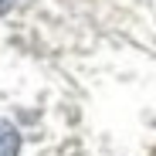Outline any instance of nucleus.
I'll return each mask as SVG.
<instances>
[{
  "mask_svg": "<svg viewBox=\"0 0 156 156\" xmlns=\"http://www.w3.org/2000/svg\"><path fill=\"white\" fill-rule=\"evenodd\" d=\"M10 4H14V0H0V14H4V10H7Z\"/></svg>",
  "mask_w": 156,
  "mask_h": 156,
  "instance_id": "f03ea898",
  "label": "nucleus"
},
{
  "mask_svg": "<svg viewBox=\"0 0 156 156\" xmlns=\"http://www.w3.org/2000/svg\"><path fill=\"white\" fill-rule=\"evenodd\" d=\"M20 149V136H17V129L10 122L0 119V156H17Z\"/></svg>",
  "mask_w": 156,
  "mask_h": 156,
  "instance_id": "f257e3e1",
  "label": "nucleus"
}]
</instances>
